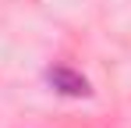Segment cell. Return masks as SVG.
<instances>
[{"instance_id":"6da1fadb","label":"cell","mask_w":131,"mask_h":128,"mask_svg":"<svg viewBox=\"0 0 131 128\" xmlns=\"http://www.w3.org/2000/svg\"><path fill=\"white\" fill-rule=\"evenodd\" d=\"M46 78H50V85H53L60 96H74V100H78V96H89V93H92L85 75H78L74 68H64V64L50 68V75H46Z\"/></svg>"}]
</instances>
